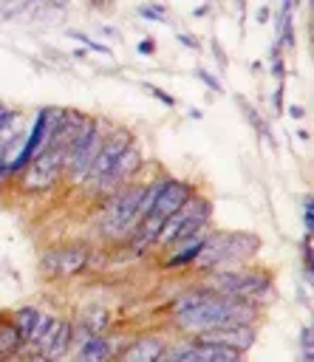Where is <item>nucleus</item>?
I'll return each mask as SVG.
<instances>
[{
    "mask_svg": "<svg viewBox=\"0 0 314 362\" xmlns=\"http://www.w3.org/2000/svg\"><path fill=\"white\" fill-rule=\"evenodd\" d=\"M257 308L249 300L218 291H192L173 303V322L187 334H204L229 325H252Z\"/></svg>",
    "mask_w": 314,
    "mask_h": 362,
    "instance_id": "f257e3e1",
    "label": "nucleus"
},
{
    "mask_svg": "<svg viewBox=\"0 0 314 362\" xmlns=\"http://www.w3.org/2000/svg\"><path fill=\"white\" fill-rule=\"evenodd\" d=\"M141 189L144 187H127L113 195H107L105 209H102V235L107 240H130L141 223L139 204H141Z\"/></svg>",
    "mask_w": 314,
    "mask_h": 362,
    "instance_id": "f03ea898",
    "label": "nucleus"
},
{
    "mask_svg": "<svg viewBox=\"0 0 314 362\" xmlns=\"http://www.w3.org/2000/svg\"><path fill=\"white\" fill-rule=\"evenodd\" d=\"M105 139L107 136L102 133V122H93V119H88L85 127L76 133V139L71 141V150H68V164H65V170L71 173L74 184H85V178H88V173H91Z\"/></svg>",
    "mask_w": 314,
    "mask_h": 362,
    "instance_id": "7ed1b4c3",
    "label": "nucleus"
},
{
    "mask_svg": "<svg viewBox=\"0 0 314 362\" xmlns=\"http://www.w3.org/2000/svg\"><path fill=\"white\" fill-rule=\"evenodd\" d=\"M209 286L218 294L240 297V300H249V303H255L257 297H266L272 291V280L263 272H229V269L215 272L209 277Z\"/></svg>",
    "mask_w": 314,
    "mask_h": 362,
    "instance_id": "20e7f679",
    "label": "nucleus"
},
{
    "mask_svg": "<svg viewBox=\"0 0 314 362\" xmlns=\"http://www.w3.org/2000/svg\"><path fill=\"white\" fill-rule=\"evenodd\" d=\"M68 164V150L62 147H51V150H40L34 156V161L28 164V173L23 178V187L25 189H42V187H51L62 170Z\"/></svg>",
    "mask_w": 314,
    "mask_h": 362,
    "instance_id": "39448f33",
    "label": "nucleus"
},
{
    "mask_svg": "<svg viewBox=\"0 0 314 362\" xmlns=\"http://www.w3.org/2000/svg\"><path fill=\"white\" fill-rule=\"evenodd\" d=\"M91 260V252L85 246H59L42 255V272L51 277H76L85 272Z\"/></svg>",
    "mask_w": 314,
    "mask_h": 362,
    "instance_id": "423d86ee",
    "label": "nucleus"
},
{
    "mask_svg": "<svg viewBox=\"0 0 314 362\" xmlns=\"http://www.w3.org/2000/svg\"><path fill=\"white\" fill-rule=\"evenodd\" d=\"M127 147H130V133H127V130H116V136L110 133V136L105 139V144H102V150H99V156H96V161H93L91 173H88L85 184H88V187H93V189H99V187H102V181L113 173L116 161L122 158V153H124Z\"/></svg>",
    "mask_w": 314,
    "mask_h": 362,
    "instance_id": "0eeeda50",
    "label": "nucleus"
},
{
    "mask_svg": "<svg viewBox=\"0 0 314 362\" xmlns=\"http://www.w3.org/2000/svg\"><path fill=\"white\" fill-rule=\"evenodd\" d=\"M255 339V328L252 325H229V328H215V331H204L195 337V342H204V345H223V348H232L238 354H243Z\"/></svg>",
    "mask_w": 314,
    "mask_h": 362,
    "instance_id": "6e6552de",
    "label": "nucleus"
},
{
    "mask_svg": "<svg viewBox=\"0 0 314 362\" xmlns=\"http://www.w3.org/2000/svg\"><path fill=\"white\" fill-rule=\"evenodd\" d=\"M190 198H192V187H190L187 181L164 178V184H161V189H158V198H156L153 212H156V215H161V218L167 221V218H170V215H175V212H178Z\"/></svg>",
    "mask_w": 314,
    "mask_h": 362,
    "instance_id": "1a4fd4ad",
    "label": "nucleus"
},
{
    "mask_svg": "<svg viewBox=\"0 0 314 362\" xmlns=\"http://www.w3.org/2000/svg\"><path fill=\"white\" fill-rule=\"evenodd\" d=\"M110 359H113V348L110 339L102 334H88V339L76 354V362H110Z\"/></svg>",
    "mask_w": 314,
    "mask_h": 362,
    "instance_id": "9d476101",
    "label": "nucleus"
},
{
    "mask_svg": "<svg viewBox=\"0 0 314 362\" xmlns=\"http://www.w3.org/2000/svg\"><path fill=\"white\" fill-rule=\"evenodd\" d=\"M161 348H164V342H161L158 337H141V339H136V342L119 356V362H153V359L161 354Z\"/></svg>",
    "mask_w": 314,
    "mask_h": 362,
    "instance_id": "9b49d317",
    "label": "nucleus"
},
{
    "mask_svg": "<svg viewBox=\"0 0 314 362\" xmlns=\"http://www.w3.org/2000/svg\"><path fill=\"white\" fill-rule=\"evenodd\" d=\"M59 325H62V320L48 317V314H40V320H37V325H34V331H31L28 342H31L40 354H45V351L51 348V342H54V337H57Z\"/></svg>",
    "mask_w": 314,
    "mask_h": 362,
    "instance_id": "f8f14e48",
    "label": "nucleus"
},
{
    "mask_svg": "<svg viewBox=\"0 0 314 362\" xmlns=\"http://www.w3.org/2000/svg\"><path fill=\"white\" fill-rule=\"evenodd\" d=\"M25 339L20 337V331L14 328L11 320H0V359H8L14 356V351L23 345Z\"/></svg>",
    "mask_w": 314,
    "mask_h": 362,
    "instance_id": "ddd939ff",
    "label": "nucleus"
},
{
    "mask_svg": "<svg viewBox=\"0 0 314 362\" xmlns=\"http://www.w3.org/2000/svg\"><path fill=\"white\" fill-rule=\"evenodd\" d=\"M37 320H40V311H37V308H20V311H14V320H11V322H14V328L20 331V337L28 342V337H31Z\"/></svg>",
    "mask_w": 314,
    "mask_h": 362,
    "instance_id": "4468645a",
    "label": "nucleus"
},
{
    "mask_svg": "<svg viewBox=\"0 0 314 362\" xmlns=\"http://www.w3.org/2000/svg\"><path fill=\"white\" fill-rule=\"evenodd\" d=\"M71 334H74V328H71L68 322H62L59 331H57V337H54V342H51V348L45 351V356H51V359L62 356V354L68 351V345H71Z\"/></svg>",
    "mask_w": 314,
    "mask_h": 362,
    "instance_id": "2eb2a0df",
    "label": "nucleus"
},
{
    "mask_svg": "<svg viewBox=\"0 0 314 362\" xmlns=\"http://www.w3.org/2000/svg\"><path fill=\"white\" fill-rule=\"evenodd\" d=\"M85 325H88L91 334H99V331L107 325V311H102V308H96L93 314L88 311V314H85Z\"/></svg>",
    "mask_w": 314,
    "mask_h": 362,
    "instance_id": "dca6fc26",
    "label": "nucleus"
},
{
    "mask_svg": "<svg viewBox=\"0 0 314 362\" xmlns=\"http://www.w3.org/2000/svg\"><path fill=\"white\" fill-rule=\"evenodd\" d=\"M300 345H303V354H306V362H311V328L306 325L303 334H300Z\"/></svg>",
    "mask_w": 314,
    "mask_h": 362,
    "instance_id": "f3484780",
    "label": "nucleus"
},
{
    "mask_svg": "<svg viewBox=\"0 0 314 362\" xmlns=\"http://www.w3.org/2000/svg\"><path fill=\"white\" fill-rule=\"evenodd\" d=\"M139 11H141L144 17H150V20H161V17H164V8H161V6H141Z\"/></svg>",
    "mask_w": 314,
    "mask_h": 362,
    "instance_id": "a211bd4d",
    "label": "nucleus"
},
{
    "mask_svg": "<svg viewBox=\"0 0 314 362\" xmlns=\"http://www.w3.org/2000/svg\"><path fill=\"white\" fill-rule=\"evenodd\" d=\"M74 37H76V40H82V42H85L91 51H99V54H110V48H105V45H99V42H91L85 34H76V31H74Z\"/></svg>",
    "mask_w": 314,
    "mask_h": 362,
    "instance_id": "6ab92c4d",
    "label": "nucleus"
},
{
    "mask_svg": "<svg viewBox=\"0 0 314 362\" xmlns=\"http://www.w3.org/2000/svg\"><path fill=\"white\" fill-rule=\"evenodd\" d=\"M311 198H306L303 201V218H306V232H311V226H314V218H311Z\"/></svg>",
    "mask_w": 314,
    "mask_h": 362,
    "instance_id": "aec40b11",
    "label": "nucleus"
},
{
    "mask_svg": "<svg viewBox=\"0 0 314 362\" xmlns=\"http://www.w3.org/2000/svg\"><path fill=\"white\" fill-rule=\"evenodd\" d=\"M144 90H150V93H153V96H158V99H161V102H164V105H173V96H167V93H161V90H158V88H153V85H144Z\"/></svg>",
    "mask_w": 314,
    "mask_h": 362,
    "instance_id": "412c9836",
    "label": "nucleus"
},
{
    "mask_svg": "<svg viewBox=\"0 0 314 362\" xmlns=\"http://www.w3.org/2000/svg\"><path fill=\"white\" fill-rule=\"evenodd\" d=\"M198 76H201V79H204V82H207V85H209L212 90H221V85H218V79H215V76H209L207 71H198Z\"/></svg>",
    "mask_w": 314,
    "mask_h": 362,
    "instance_id": "4be33fe9",
    "label": "nucleus"
},
{
    "mask_svg": "<svg viewBox=\"0 0 314 362\" xmlns=\"http://www.w3.org/2000/svg\"><path fill=\"white\" fill-rule=\"evenodd\" d=\"M178 40L187 45V48H198V42H195V37H190V34H178Z\"/></svg>",
    "mask_w": 314,
    "mask_h": 362,
    "instance_id": "5701e85b",
    "label": "nucleus"
},
{
    "mask_svg": "<svg viewBox=\"0 0 314 362\" xmlns=\"http://www.w3.org/2000/svg\"><path fill=\"white\" fill-rule=\"evenodd\" d=\"M139 51H141V54H153V40H150V37L141 40V42H139Z\"/></svg>",
    "mask_w": 314,
    "mask_h": 362,
    "instance_id": "b1692460",
    "label": "nucleus"
},
{
    "mask_svg": "<svg viewBox=\"0 0 314 362\" xmlns=\"http://www.w3.org/2000/svg\"><path fill=\"white\" fill-rule=\"evenodd\" d=\"M8 161H11V158H8V153H0V175H3V173H8Z\"/></svg>",
    "mask_w": 314,
    "mask_h": 362,
    "instance_id": "393cba45",
    "label": "nucleus"
},
{
    "mask_svg": "<svg viewBox=\"0 0 314 362\" xmlns=\"http://www.w3.org/2000/svg\"><path fill=\"white\" fill-rule=\"evenodd\" d=\"M25 362H54L51 356H45V354H34V356H28Z\"/></svg>",
    "mask_w": 314,
    "mask_h": 362,
    "instance_id": "a878e982",
    "label": "nucleus"
},
{
    "mask_svg": "<svg viewBox=\"0 0 314 362\" xmlns=\"http://www.w3.org/2000/svg\"><path fill=\"white\" fill-rule=\"evenodd\" d=\"M0 362H25V359H17V356H8V359H0Z\"/></svg>",
    "mask_w": 314,
    "mask_h": 362,
    "instance_id": "bb28decb",
    "label": "nucleus"
}]
</instances>
